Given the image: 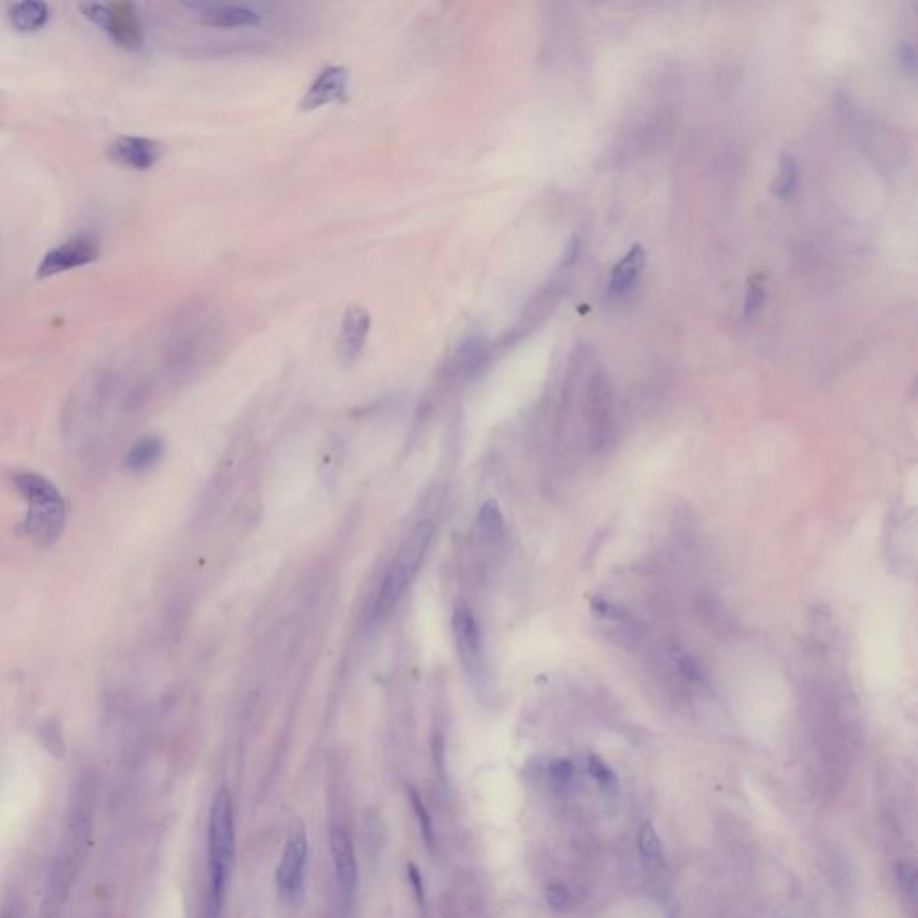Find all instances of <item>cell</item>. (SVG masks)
<instances>
[{"label": "cell", "instance_id": "cell-1", "mask_svg": "<svg viewBox=\"0 0 918 918\" xmlns=\"http://www.w3.org/2000/svg\"><path fill=\"white\" fill-rule=\"evenodd\" d=\"M11 481L29 506L26 519L22 522V531L26 537L42 547L58 542L67 519V506L60 490L47 477L36 472H17Z\"/></svg>", "mask_w": 918, "mask_h": 918}, {"label": "cell", "instance_id": "cell-2", "mask_svg": "<svg viewBox=\"0 0 918 918\" xmlns=\"http://www.w3.org/2000/svg\"><path fill=\"white\" fill-rule=\"evenodd\" d=\"M235 856L234 802L228 789L221 788L214 797L208 822V875L210 899L219 910L225 899L226 884Z\"/></svg>", "mask_w": 918, "mask_h": 918}, {"label": "cell", "instance_id": "cell-3", "mask_svg": "<svg viewBox=\"0 0 918 918\" xmlns=\"http://www.w3.org/2000/svg\"><path fill=\"white\" fill-rule=\"evenodd\" d=\"M581 418L590 454L603 456L612 451L617 438L614 390L607 372L601 366L592 368L585 379L581 395Z\"/></svg>", "mask_w": 918, "mask_h": 918}, {"label": "cell", "instance_id": "cell-4", "mask_svg": "<svg viewBox=\"0 0 918 918\" xmlns=\"http://www.w3.org/2000/svg\"><path fill=\"white\" fill-rule=\"evenodd\" d=\"M433 535V522L424 520V522H418L415 529L404 540V544L397 551L395 560L391 563L390 571L386 574L377 601H375L377 617L391 614L399 605L409 583L413 581L420 565L424 562L429 546L433 542Z\"/></svg>", "mask_w": 918, "mask_h": 918}, {"label": "cell", "instance_id": "cell-5", "mask_svg": "<svg viewBox=\"0 0 918 918\" xmlns=\"http://www.w3.org/2000/svg\"><path fill=\"white\" fill-rule=\"evenodd\" d=\"M96 806V779L90 773H83L74 784L67 809V823L61 840V849L70 852L74 858L83 861L87 852L88 836L92 831Z\"/></svg>", "mask_w": 918, "mask_h": 918}, {"label": "cell", "instance_id": "cell-6", "mask_svg": "<svg viewBox=\"0 0 918 918\" xmlns=\"http://www.w3.org/2000/svg\"><path fill=\"white\" fill-rule=\"evenodd\" d=\"M83 15L112 36L113 42L130 49L139 51L144 45V31L140 24L139 15L128 2L117 4H81Z\"/></svg>", "mask_w": 918, "mask_h": 918}, {"label": "cell", "instance_id": "cell-7", "mask_svg": "<svg viewBox=\"0 0 918 918\" xmlns=\"http://www.w3.org/2000/svg\"><path fill=\"white\" fill-rule=\"evenodd\" d=\"M309 841L304 823L295 822L287 834L286 845L277 868L278 895L286 901H293L304 888L305 867H307Z\"/></svg>", "mask_w": 918, "mask_h": 918}, {"label": "cell", "instance_id": "cell-8", "mask_svg": "<svg viewBox=\"0 0 918 918\" xmlns=\"http://www.w3.org/2000/svg\"><path fill=\"white\" fill-rule=\"evenodd\" d=\"M81 861L74 858L67 850L60 849L52 859L47 881H45L42 901L36 918H61L67 908L74 881L79 874Z\"/></svg>", "mask_w": 918, "mask_h": 918}, {"label": "cell", "instance_id": "cell-9", "mask_svg": "<svg viewBox=\"0 0 918 918\" xmlns=\"http://www.w3.org/2000/svg\"><path fill=\"white\" fill-rule=\"evenodd\" d=\"M99 259V244L90 235H76L45 255L38 266V278L60 275L69 269L87 266Z\"/></svg>", "mask_w": 918, "mask_h": 918}, {"label": "cell", "instance_id": "cell-10", "mask_svg": "<svg viewBox=\"0 0 918 918\" xmlns=\"http://www.w3.org/2000/svg\"><path fill=\"white\" fill-rule=\"evenodd\" d=\"M452 632L458 648L459 659L468 671V675L479 676L483 671V650H481V633L476 619L468 608H459L452 619Z\"/></svg>", "mask_w": 918, "mask_h": 918}, {"label": "cell", "instance_id": "cell-11", "mask_svg": "<svg viewBox=\"0 0 918 918\" xmlns=\"http://www.w3.org/2000/svg\"><path fill=\"white\" fill-rule=\"evenodd\" d=\"M330 856L336 875V883L343 901H350L356 892L359 870H357L356 850L347 832L334 829L330 832Z\"/></svg>", "mask_w": 918, "mask_h": 918}, {"label": "cell", "instance_id": "cell-12", "mask_svg": "<svg viewBox=\"0 0 918 918\" xmlns=\"http://www.w3.org/2000/svg\"><path fill=\"white\" fill-rule=\"evenodd\" d=\"M108 155L115 164L135 171H148L160 160L162 148L155 140L144 137H119L113 140Z\"/></svg>", "mask_w": 918, "mask_h": 918}, {"label": "cell", "instance_id": "cell-13", "mask_svg": "<svg viewBox=\"0 0 918 918\" xmlns=\"http://www.w3.org/2000/svg\"><path fill=\"white\" fill-rule=\"evenodd\" d=\"M348 72L343 67L321 70L302 99V110H316L325 104L347 99Z\"/></svg>", "mask_w": 918, "mask_h": 918}, {"label": "cell", "instance_id": "cell-14", "mask_svg": "<svg viewBox=\"0 0 918 918\" xmlns=\"http://www.w3.org/2000/svg\"><path fill=\"white\" fill-rule=\"evenodd\" d=\"M198 17L205 26L210 27H246L260 24L259 11L248 4H194Z\"/></svg>", "mask_w": 918, "mask_h": 918}, {"label": "cell", "instance_id": "cell-15", "mask_svg": "<svg viewBox=\"0 0 918 918\" xmlns=\"http://www.w3.org/2000/svg\"><path fill=\"white\" fill-rule=\"evenodd\" d=\"M644 266H646V252L641 244H635L612 269L610 293L617 296L628 293L641 277Z\"/></svg>", "mask_w": 918, "mask_h": 918}, {"label": "cell", "instance_id": "cell-16", "mask_svg": "<svg viewBox=\"0 0 918 918\" xmlns=\"http://www.w3.org/2000/svg\"><path fill=\"white\" fill-rule=\"evenodd\" d=\"M370 330V314L363 307H350L343 321L341 332V354L347 359H356L363 350Z\"/></svg>", "mask_w": 918, "mask_h": 918}, {"label": "cell", "instance_id": "cell-17", "mask_svg": "<svg viewBox=\"0 0 918 918\" xmlns=\"http://www.w3.org/2000/svg\"><path fill=\"white\" fill-rule=\"evenodd\" d=\"M49 6L44 2H18L9 8V22L20 33L40 31L49 20Z\"/></svg>", "mask_w": 918, "mask_h": 918}, {"label": "cell", "instance_id": "cell-18", "mask_svg": "<svg viewBox=\"0 0 918 918\" xmlns=\"http://www.w3.org/2000/svg\"><path fill=\"white\" fill-rule=\"evenodd\" d=\"M164 451V442L158 436L140 438L126 454V467L131 472H146L162 459Z\"/></svg>", "mask_w": 918, "mask_h": 918}, {"label": "cell", "instance_id": "cell-19", "mask_svg": "<svg viewBox=\"0 0 918 918\" xmlns=\"http://www.w3.org/2000/svg\"><path fill=\"white\" fill-rule=\"evenodd\" d=\"M639 854L648 872H659L666 865L659 834L651 823H644L639 831Z\"/></svg>", "mask_w": 918, "mask_h": 918}, {"label": "cell", "instance_id": "cell-20", "mask_svg": "<svg viewBox=\"0 0 918 918\" xmlns=\"http://www.w3.org/2000/svg\"><path fill=\"white\" fill-rule=\"evenodd\" d=\"M798 171L797 160L791 153H782L780 155L779 173L773 182V194L780 200H789L795 196L798 189Z\"/></svg>", "mask_w": 918, "mask_h": 918}, {"label": "cell", "instance_id": "cell-21", "mask_svg": "<svg viewBox=\"0 0 918 918\" xmlns=\"http://www.w3.org/2000/svg\"><path fill=\"white\" fill-rule=\"evenodd\" d=\"M477 528L481 531L483 537L488 540H499L504 537V519L503 513L494 501L486 503L479 511L477 519Z\"/></svg>", "mask_w": 918, "mask_h": 918}, {"label": "cell", "instance_id": "cell-22", "mask_svg": "<svg viewBox=\"0 0 918 918\" xmlns=\"http://www.w3.org/2000/svg\"><path fill=\"white\" fill-rule=\"evenodd\" d=\"M38 736H40V741H42V745L45 746V750H47L52 757L61 759V757L65 755V752H67L65 736H63L61 725L56 719H45L44 723L40 725Z\"/></svg>", "mask_w": 918, "mask_h": 918}, {"label": "cell", "instance_id": "cell-23", "mask_svg": "<svg viewBox=\"0 0 918 918\" xmlns=\"http://www.w3.org/2000/svg\"><path fill=\"white\" fill-rule=\"evenodd\" d=\"M895 875H897V883H899V888H901L902 893H904L911 902L917 901L918 870L917 867H915V863H911V861H901V863H897Z\"/></svg>", "mask_w": 918, "mask_h": 918}, {"label": "cell", "instance_id": "cell-24", "mask_svg": "<svg viewBox=\"0 0 918 918\" xmlns=\"http://www.w3.org/2000/svg\"><path fill=\"white\" fill-rule=\"evenodd\" d=\"M587 768H589L592 779L596 780L601 788L607 789V791H615V789H617V784H619V782H617V775H615V771L612 770L601 757H598V755H590Z\"/></svg>", "mask_w": 918, "mask_h": 918}, {"label": "cell", "instance_id": "cell-25", "mask_svg": "<svg viewBox=\"0 0 918 918\" xmlns=\"http://www.w3.org/2000/svg\"><path fill=\"white\" fill-rule=\"evenodd\" d=\"M409 800H411V806H413L415 815L418 816V825H420V831H422V836H424L425 843L429 845V849H433V822H431V816H429V811H427V807H425L424 800L420 798V795L416 793L415 789H411V791H409Z\"/></svg>", "mask_w": 918, "mask_h": 918}, {"label": "cell", "instance_id": "cell-26", "mask_svg": "<svg viewBox=\"0 0 918 918\" xmlns=\"http://www.w3.org/2000/svg\"><path fill=\"white\" fill-rule=\"evenodd\" d=\"M764 300H766V287H764L763 282H761V277H755L748 282V289L745 293V307H743V314L746 318L754 316L755 312L759 311L763 307Z\"/></svg>", "mask_w": 918, "mask_h": 918}, {"label": "cell", "instance_id": "cell-27", "mask_svg": "<svg viewBox=\"0 0 918 918\" xmlns=\"http://www.w3.org/2000/svg\"><path fill=\"white\" fill-rule=\"evenodd\" d=\"M546 901L549 904V908L555 910L556 913H565V911L571 910V892L567 890L565 884H549L546 888Z\"/></svg>", "mask_w": 918, "mask_h": 918}, {"label": "cell", "instance_id": "cell-28", "mask_svg": "<svg viewBox=\"0 0 918 918\" xmlns=\"http://www.w3.org/2000/svg\"><path fill=\"white\" fill-rule=\"evenodd\" d=\"M549 775L556 784H567L574 777V764L569 759H555L549 764Z\"/></svg>", "mask_w": 918, "mask_h": 918}, {"label": "cell", "instance_id": "cell-29", "mask_svg": "<svg viewBox=\"0 0 918 918\" xmlns=\"http://www.w3.org/2000/svg\"><path fill=\"white\" fill-rule=\"evenodd\" d=\"M408 879L409 884H411V888H413V893H415L418 906H420L422 910H425V906H427V899H425L424 879H422L420 870H418V868H416L413 863H409L408 865Z\"/></svg>", "mask_w": 918, "mask_h": 918}, {"label": "cell", "instance_id": "cell-30", "mask_svg": "<svg viewBox=\"0 0 918 918\" xmlns=\"http://www.w3.org/2000/svg\"><path fill=\"white\" fill-rule=\"evenodd\" d=\"M0 918H22V904L17 895H9L0 904Z\"/></svg>", "mask_w": 918, "mask_h": 918}, {"label": "cell", "instance_id": "cell-31", "mask_svg": "<svg viewBox=\"0 0 918 918\" xmlns=\"http://www.w3.org/2000/svg\"><path fill=\"white\" fill-rule=\"evenodd\" d=\"M899 56H901L902 67L910 70L911 74H913L915 69H917V52H915V45L911 44V42H901Z\"/></svg>", "mask_w": 918, "mask_h": 918}]
</instances>
